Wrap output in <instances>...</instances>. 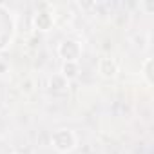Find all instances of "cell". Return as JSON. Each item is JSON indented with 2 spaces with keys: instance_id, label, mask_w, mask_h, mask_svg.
<instances>
[{
  "instance_id": "obj_8",
  "label": "cell",
  "mask_w": 154,
  "mask_h": 154,
  "mask_svg": "<svg viewBox=\"0 0 154 154\" xmlns=\"http://www.w3.org/2000/svg\"><path fill=\"white\" fill-rule=\"evenodd\" d=\"M8 71H9V62H8L6 58L0 56V74H4V72H8Z\"/></svg>"
},
{
  "instance_id": "obj_5",
  "label": "cell",
  "mask_w": 154,
  "mask_h": 154,
  "mask_svg": "<svg viewBox=\"0 0 154 154\" xmlns=\"http://www.w3.org/2000/svg\"><path fill=\"white\" fill-rule=\"evenodd\" d=\"M47 87L53 94H65L69 91V82L63 78V76L58 72V74H53L49 82H47Z\"/></svg>"
},
{
  "instance_id": "obj_2",
  "label": "cell",
  "mask_w": 154,
  "mask_h": 154,
  "mask_svg": "<svg viewBox=\"0 0 154 154\" xmlns=\"http://www.w3.org/2000/svg\"><path fill=\"white\" fill-rule=\"evenodd\" d=\"M58 54L63 62H78L82 56V44L74 38H63L58 44Z\"/></svg>"
},
{
  "instance_id": "obj_3",
  "label": "cell",
  "mask_w": 154,
  "mask_h": 154,
  "mask_svg": "<svg viewBox=\"0 0 154 154\" xmlns=\"http://www.w3.org/2000/svg\"><path fill=\"white\" fill-rule=\"evenodd\" d=\"M118 71H120V65H118L116 58H112V56L107 54V56H102L98 60V72L103 76V78H107V80L116 78Z\"/></svg>"
},
{
  "instance_id": "obj_1",
  "label": "cell",
  "mask_w": 154,
  "mask_h": 154,
  "mask_svg": "<svg viewBox=\"0 0 154 154\" xmlns=\"http://www.w3.org/2000/svg\"><path fill=\"white\" fill-rule=\"evenodd\" d=\"M51 145L60 154H69L78 145V138L71 129H56L51 134Z\"/></svg>"
},
{
  "instance_id": "obj_4",
  "label": "cell",
  "mask_w": 154,
  "mask_h": 154,
  "mask_svg": "<svg viewBox=\"0 0 154 154\" xmlns=\"http://www.w3.org/2000/svg\"><path fill=\"white\" fill-rule=\"evenodd\" d=\"M33 26L38 31H49L54 26V13L53 11H36L33 17Z\"/></svg>"
},
{
  "instance_id": "obj_7",
  "label": "cell",
  "mask_w": 154,
  "mask_h": 154,
  "mask_svg": "<svg viewBox=\"0 0 154 154\" xmlns=\"http://www.w3.org/2000/svg\"><path fill=\"white\" fill-rule=\"evenodd\" d=\"M152 69H154V58H147V60L141 63V76H143V80L147 82V85H149V87H152V85H154Z\"/></svg>"
},
{
  "instance_id": "obj_9",
  "label": "cell",
  "mask_w": 154,
  "mask_h": 154,
  "mask_svg": "<svg viewBox=\"0 0 154 154\" xmlns=\"http://www.w3.org/2000/svg\"><path fill=\"white\" fill-rule=\"evenodd\" d=\"M11 154H22V152H11Z\"/></svg>"
},
{
  "instance_id": "obj_6",
  "label": "cell",
  "mask_w": 154,
  "mask_h": 154,
  "mask_svg": "<svg viewBox=\"0 0 154 154\" xmlns=\"http://www.w3.org/2000/svg\"><path fill=\"white\" fill-rule=\"evenodd\" d=\"M60 74L63 76L67 82L78 78V74H80V65H78V62H63V63H62V69H60Z\"/></svg>"
}]
</instances>
